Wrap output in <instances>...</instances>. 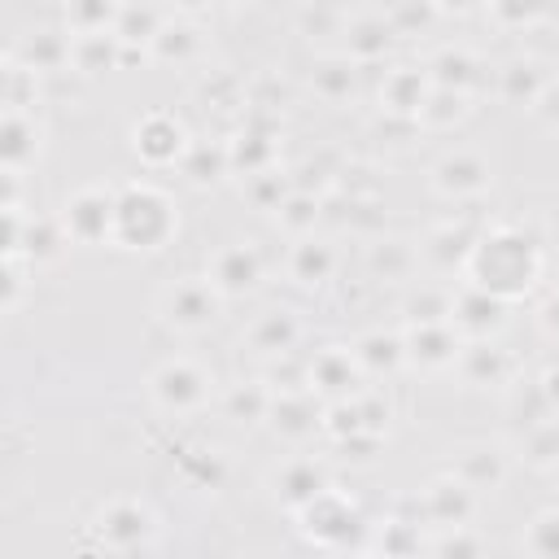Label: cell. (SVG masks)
I'll return each instance as SVG.
<instances>
[{
	"instance_id": "1",
	"label": "cell",
	"mask_w": 559,
	"mask_h": 559,
	"mask_svg": "<svg viewBox=\"0 0 559 559\" xmlns=\"http://www.w3.org/2000/svg\"><path fill=\"white\" fill-rule=\"evenodd\" d=\"M175 223L179 218L170 210V197L148 183H131L114 201V240L122 249H162Z\"/></svg>"
},
{
	"instance_id": "2",
	"label": "cell",
	"mask_w": 559,
	"mask_h": 559,
	"mask_svg": "<svg viewBox=\"0 0 559 559\" xmlns=\"http://www.w3.org/2000/svg\"><path fill=\"white\" fill-rule=\"evenodd\" d=\"M472 275H476L480 288H493V293L507 297V293H520V288L533 284L537 258L524 249V240H515V236H493V240H485V245L476 249Z\"/></svg>"
},
{
	"instance_id": "3",
	"label": "cell",
	"mask_w": 559,
	"mask_h": 559,
	"mask_svg": "<svg viewBox=\"0 0 559 559\" xmlns=\"http://www.w3.org/2000/svg\"><path fill=\"white\" fill-rule=\"evenodd\" d=\"M297 520H301V533L310 537V542H319V546H345V542H354V533H358V511H354V502H345V498H336V493H314L306 507H297Z\"/></svg>"
},
{
	"instance_id": "4",
	"label": "cell",
	"mask_w": 559,
	"mask_h": 559,
	"mask_svg": "<svg viewBox=\"0 0 559 559\" xmlns=\"http://www.w3.org/2000/svg\"><path fill=\"white\" fill-rule=\"evenodd\" d=\"M96 528H100L105 546H114V550H140V546H148L153 533H157L153 511L140 507L135 498H114L109 507H100Z\"/></svg>"
},
{
	"instance_id": "5",
	"label": "cell",
	"mask_w": 559,
	"mask_h": 559,
	"mask_svg": "<svg viewBox=\"0 0 559 559\" xmlns=\"http://www.w3.org/2000/svg\"><path fill=\"white\" fill-rule=\"evenodd\" d=\"M114 201H118V197H109V192H100V188L74 192V197L66 201V218H61L66 236L79 240V245H92V240L114 236Z\"/></svg>"
},
{
	"instance_id": "6",
	"label": "cell",
	"mask_w": 559,
	"mask_h": 559,
	"mask_svg": "<svg viewBox=\"0 0 559 559\" xmlns=\"http://www.w3.org/2000/svg\"><path fill=\"white\" fill-rule=\"evenodd\" d=\"M205 371H197L192 362H166V367H157L153 371V380H148V389H153V402L162 406V411H197L201 402H205Z\"/></svg>"
},
{
	"instance_id": "7",
	"label": "cell",
	"mask_w": 559,
	"mask_h": 559,
	"mask_svg": "<svg viewBox=\"0 0 559 559\" xmlns=\"http://www.w3.org/2000/svg\"><path fill=\"white\" fill-rule=\"evenodd\" d=\"M157 306H162V319L175 323V328H183V332L205 328L214 319V293H210L205 280H179V284H170Z\"/></svg>"
},
{
	"instance_id": "8",
	"label": "cell",
	"mask_w": 559,
	"mask_h": 559,
	"mask_svg": "<svg viewBox=\"0 0 559 559\" xmlns=\"http://www.w3.org/2000/svg\"><path fill=\"white\" fill-rule=\"evenodd\" d=\"M135 153L144 157V162H153V166H162V162H175L179 157V148H183V127L175 122V118H166V114H148L140 127H135Z\"/></svg>"
},
{
	"instance_id": "9",
	"label": "cell",
	"mask_w": 559,
	"mask_h": 559,
	"mask_svg": "<svg viewBox=\"0 0 559 559\" xmlns=\"http://www.w3.org/2000/svg\"><path fill=\"white\" fill-rule=\"evenodd\" d=\"M424 502H428V515L441 524V528H463V520L472 515V485L459 476H445V480H432L428 485V493H424Z\"/></svg>"
},
{
	"instance_id": "10",
	"label": "cell",
	"mask_w": 559,
	"mask_h": 559,
	"mask_svg": "<svg viewBox=\"0 0 559 559\" xmlns=\"http://www.w3.org/2000/svg\"><path fill=\"white\" fill-rule=\"evenodd\" d=\"M258 280V258L249 249H223L214 258V284L223 293H240V288H253Z\"/></svg>"
},
{
	"instance_id": "11",
	"label": "cell",
	"mask_w": 559,
	"mask_h": 559,
	"mask_svg": "<svg viewBox=\"0 0 559 559\" xmlns=\"http://www.w3.org/2000/svg\"><path fill=\"white\" fill-rule=\"evenodd\" d=\"M485 166L476 162V157H467V153H459V157H445L441 166H437V188L441 192H454V197H463V192H476V188H485Z\"/></svg>"
},
{
	"instance_id": "12",
	"label": "cell",
	"mask_w": 559,
	"mask_h": 559,
	"mask_svg": "<svg viewBox=\"0 0 559 559\" xmlns=\"http://www.w3.org/2000/svg\"><path fill=\"white\" fill-rule=\"evenodd\" d=\"M411 354L419 358V362H428V367H441V362H450L454 358V341H450V332L432 319V323H419V332H411Z\"/></svg>"
},
{
	"instance_id": "13",
	"label": "cell",
	"mask_w": 559,
	"mask_h": 559,
	"mask_svg": "<svg viewBox=\"0 0 559 559\" xmlns=\"http://www.w3.org/2000/svg\"><path fill=\"white\" fill-rule=\"evenodd\" d=\"M35 135V122L22 118V109H9L4 118V162H9V175H17V166L26 157H35V144H26Z\"/></svg>"
},
{
	"instance_id": "14",
	"label": "cell",
	"mask_w": 559,
	"mask_h": 559,
	"mask_svg": "<svg viewBox=\"0 0 559 559\" xmlns=\"http://www.w3.org/2000/svg\"><path fill=\"white\" fill-rule=\"evenodd\" d=\"M280 485H284V502H288V507H306L314 493H323V472H319L314 463H293V467L280 476Z\"/></svg>"
},
{
	"instance_id": "15",
	"label": "cell",
	"mask_w": 559,
	"mask_h": 559,
	"mask_svg": "<svg viewBox=\"0 0 559 559\" xmlns=\"http://www.w3.org/2000/svg\"><path fill=\"white\" fill-rule=\"evenodd\" d=\"M524 550H533V555H559V511H546V515H537L528 524Z\"/></svg>"
},
{
	"instance_id": "16",
	"label": "cell",
	"mask_w": 559,
	"mask_h": 559,
	"mask_svg": "<svg viewBox=\"0 0 559 559\" xmlns=\"http://www.w3.org/2000/svg\"><path fill=\"white\" fill-rule=\"evenodd\" d=\"M70 22L79 31H100L109 17H114V0H70Z\"/></svg>"
},
{
	"instance_id": "17",
	"label": "cell",
	"mask_w": 559,
	"mask_h": 559,
	"mask_svg": "<svg viewBox=\"0 0 559 559\" xmlns=\"http://www.w3.org/2000/svg\"><path fill=\"white\" fill-rule=\"evenodd\" d=\"M297 258H301V262H297V275H301V280H319V275L328 271V253H323V249H310V245H306Z\"/></svg>"
},
{
	"instance_id": "18",
	"label": "cell",
	"mask_w": 559,
	"mask_h": 559,
	"mask_svg": "<svg viewBox=\"0 0 559 559\" xmlns=\"http://www.w3.org/2000/svg\"><path fill=\"white\" fill-rule=\"evenodd\" d=\"M542 323H546L550 332H559V297H550V301L542 306Z\"/></svg>"
},
{
	"instance_id": "19",
	"label": "cell",
	"mask_w": 559,
	"mask_h": 559,
	"mask_svg": "<svg viewBox=\"0 0 559 559\" xmlns=\"http://www.w3.org/2000/svg\"><path fill=\"white\" fill-rule=\"evenodd\" d=\"M546 397H550V402L559 397V371H546Z\"/></svg>"
},
{
	"instance_id": "20",
	"label": "cell",
	"mask_w": 559,
	"mask_h": 559,
	"mask_svg": "<svg viewBox=\"0 0 559 559\" xmlns=\"http://www.w3.org/2000/svg\"><path fill=\"white\" fill-rule=\"evenodd\" d=\"M555 480H559V459H555Z\"/></svg>"
}]
</instances>
